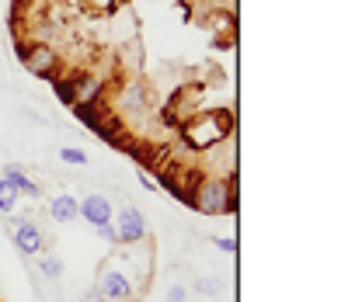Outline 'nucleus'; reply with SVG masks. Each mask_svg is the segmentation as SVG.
I'll use <instances>...</instances> for the list:
<instances>
[{
  "mask_svg": "<svg viewBox=\"0 0 362 302\" xmlns=\"http://www.w3.org/2000/svg\"><path fill=\"white\" fill-rule=\"evenodd\" d=\"M202 216H230L237 209V195H233V184L226 177H202L188 188V198Z\"/></svg>",
  "mask_w": 362,
  "mask_h": 302,
  "instance_id": "f257e3e1",
  "label": "nucleus"
},
{
  "mask_svg": "<svg viewBox=\"0 0 362 302\" xmlns=\"http://www.w3.org/2000/svg\"><path fill=\"white\" fill-rule=\"evenodd\" d=\"M233 129V119L230 111H199L192 122L181 126V135H185V146L188 150H209L216 143H223Z\"/></svg>",
  "mask_w": 362,
  "mask_h": 302,
  "instance_id": "f03ea898",
  "label": "nucleus"
},
{
  "mask_svg": "<svg viewBox=\"0 0 362 302\" xmlns=\"http://www.w3.org/2000/svg\"><path fill=\"white\" fill-rule=\"evenodd\" d=\"M18 59H21L35 77H42V80H52V77L59 73V52L45 42H28V49H25Z\"/></svg>",
  "mask_w": 362,
  "mask_h": 302,
  "instance_id": "7ed1b4c3",
  "label": "nucleus"
},
{
  "mask_svg": "<svg viewBox=\"0 0 362 302\" xmlns=\"http://www.w3.org/2000/svg\"><path fill=\"white\" fill-rule=\"evenodd\" d=\"M112 226H115V236H119V243H139V240H146V219L143 212L136 209V205H122L119 209V216L112 219Z\"/></svg>",
  "mask_w": 362,
  "mask_h": 302,
  "instance_id": "20e7f679",
  "label": "nucleus"
},
{
  "mask_svg": "<svg viewBox=\"0 0 362 302\" xmlns=\"http://www.w3.org/2000/svg\"><path fill=\"white\" fill-rule=\"evenodd\" d=\"M98 292H101V299L105 302H129L133 299V282H129L126 271H119V267H105L101 278H98Z\"/></svg>",
  "mask_w": 362,
  "mask_h": 302,
  "instance_id": "39448f33",
  "label": "nucleus"
},
{
  "mask_svg": "<svg viewBox=\"0 0 362 302\" xmlns=\"http://www.w3.org/2000/svg\"><path fill=\"white\" fill-rule=\"evenodd\" d=\"M14 247H18L25 258H39V254L45 250L42 229H39L32 219H21V222L14 226Z\"/></svg>",
  "mask_w": 362,
  "mask_h": 302,
  "instance_id": "423d86ee",
  "label": "nucleus"
},
{
  "mask_svg": "<svg viewBox=\"0 0 362 302\" xmlns=\"http://www.w3.org/2000/svg\"><path fill=\"white\" fill-rule=\"evenodd\" d=\"M105 90H108V84L98 73H74V97H77V104H98L105 97Z\"/></svg>",
  "mask_w": 362,
  "mask_h": 302,
  "instance_id": "0eeeda50",
  "label": "nucleus"
},
{
  "mask_svg": "<svg viewBox=\"0 0 362 302\" xmlns=\"http://www.w3.org/2000/svg\"><path fill=\"white\" fill-rule=\"evenodd\" d=\"M77 216L84 219V222H90V226H105V222L115 219V212H112V202H108L105 195H84Z\"/></svg>",
  "mask_w": 362,
  "mask_h": 302,
  "instance_id": "6e6552de",
  "label": "nucleus"
},
{
  "mask_svg": "<svg viewBox=\"0 0 362 302\" xmlns=\"http://www.w3.org/2000/svg\"><path fill=\"white\" fill-rule=\"evenodd\" d=\"M77 212H81V202H77L70 191H63V195H56V198L49 202V216L56 219L59 226L74 222V219H77Z\"/></svg>",
  "mask_w": 362,
  "mask_h": 302,
  "instance_id": "1a4fd4ad",
  "label": "nucleus"
},
{
  "mask_svg": "<svg viewBox=\"0 0 362 302\" xmlns=\"http://www.w3.org/2000/svg\"><path fill=\"white\" fill-rule=\"evenodd\" d=\"M143 104H146V87L129 80V84L119 87V108H115V115L119 111H143Z\"/></svg>",
  "mask_w": 362,
  "mask_h": 302,
  "instance_id": "9d476101",
  "label": "nucleus"
},
{
  "mask_svg": "<svg viewBox=\"0 0 362 302\" xmlns=\"http://www.w3.org/2000/svg\"><path fill=\"white\" fill-rule=\"evenodd\" d=\"M49 84H52L56 97H59L66 108H74V104H77V97H74V73H56Z\"/></svg>",
  "mask_w": 362,
  "mask_h": 302,
  "instance_id": "9b49d317",
  "label": "nucleus"
},
{
  "mask_svg": "<svg viewBox=\"0 0 362 302\" xmlns=\"http://www.w3.org/2000/svg\"><path fill=\"white\" fill-rule=\"evenodd\" d=\"M21 202V191L11 177H0V212H14Z\"/></svg>",
  "mask_w": 362,
  "mask_h": 302,
  "instance_id": "f8f14e48",
  "label": "nucleus"
},
{
  "mask_svg": "<svg viewBox=\"0 0 362 302\" xmlns=\"http://www.w3.org/2000/svg\"><path fill=\"white\" fill-rule=\"evenodd\" d=\"M4 177H11V181L18 184V191H21V195H28V198H35V195H39V184L21 171V167H14V164H11V167H4Z\"/></svg>",
  "mask_w": 362,
  "mask_h": 302,
  "instance_id": "ddd939ff",
  "label": "nucleus"
},
{
  "mask_svg": "<svg viewBox=\"0 0 362 302\" xmlns=\"http://www.w3.org/2000/svg\"><path fill=\"white\" fill-rule=\"evenodd\" d=\"M59 160H63V164H74V167H84V164H88V153L77 150V146H63V150H59Z\"/></svg>",
  "mask_w": 362,
  "mask_h": 302,
  "instance_id": "4468645a",
  "label": "nucleus"
},
{
  "mask_svg": "<svg viewBox=\"0 0 362 302\" xmlns=\"http://www.w3.org/2000/svg\"><path fill=\"white\" fill-rule=\"evenodd\" d=\"M84 7L98 11V14H112V11H119V7H122V0H84Z\"/></svg>",
  "mask_w": 362,
  "mask_h": 302,
  "instance_id": "2eb2a0df",
  "label": "nucleus"
},
{
  "mask_svg": "<svg viewBox=\"0 0 362 302\" xmlns=\"http://www.w3.org/2000/svg\"><path fill=\"white\" fill-rule=\"evenodd\" d=\"M39 267H42L45 278H59V274H63V260L59 258H42L39 260Z\"/></svg>",
  "mask_w": 362,
  "mask_h": 302,
  "instance_id": "dca6fc26",
  "label": "nucleus"
},
{
  "mask_svg": "<svg viewBox=\"0 0 362 302\" xmlns=\"http://www.w3.org/2000/svg\"><path fill=\"white\" fill-rule=\"evenodd\" d=\"M213 243H216V247H220L223 254H233V250H237V240H230V236H216Z\"/></svg>",
  "mask_w": 362,
  "mask_h": 302,
  "instance_id": "f3484780",
  "label": "nucleus"
},
{
  "mask_svg": "<svg viewBox=\"0 0 362 302\" xmlns=\"http://www.w3.org/2000/svg\"><path fill=\"white\" fill-rule=\"evenodd\" d=\"M195 289H199V292H206V296H216V292H220V285H216V282H206V278H202Z\"/></svg>",
  "mask_w": 362,
  "mask_h": 302,
  "instance_id": "a211bd4d",
  "label": "nucleus"
},
{
  "mask_svg": "<svg viewBox=\"0 0 362 302\" xmlns=\"http://www.w3.org/2000/svg\"><path fill=\"white\" fill-rule=\"evenodd\" d=\"M168 302H185V289H181V285H175V289L168 292Z\"/></svg>",
  "mask_w": 362,
  "mask_h": 302,
  "instance_id": "6ab92c4d",
  "label": "nucleus"
},
{
  "mask_svg": "<svg viewBox=\"0 0 362 302\" xmlns=\"http://www.w3.org/2000/svg\"><path fill=\"white\" fill-rule=\"evenodd\" d=\"M139 184H143V188H146V191H153V188H157V181H153V177H150V174H139Z\"/></svg>",
  "mask_w": 362,
  "mask_h": 302,
  "instance_id": "aec40b11",
  "label": "nucleus"
},
{
  "mask_svg": "<svg viewBox=\"0 0 362 302\" xmlns=\"http://www.w3.org/2000/svg\"><path fill=\"white\" fill-rule=\"evenodd\" d=\"M84 302H105V299H101V292L94 289V292H88V299H84Z\"/></svg>",
  "mask_w": 362,
  "mask_h": 302,
  "instance_id": "412c9836",
  "label": "nucleus"
}]
</instances>
